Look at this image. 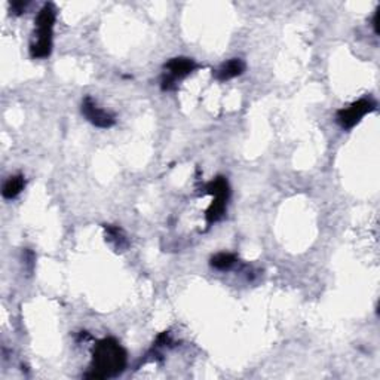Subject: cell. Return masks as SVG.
Returning a JSON list of instances; mask_svg holds the SVG:
<instances>
[{
	"label": "cell",
	"instance_id": "6da1fadb",
	"mask_svg": "<svg viewBox=\"0 0 380 380\" xmlns=\"http://www.w3.org/2000/svg\"><path fill=\"white\" fill-rule=\"evenodd\" d=\"M126 351L113 337L100 340L93 351V363L86 379H112L119 376L126 367Z\"/></svg>",
	"mask_w": 380,
	"mask_h": 380
},
{
	"label": "cell",
	"instance_id": "7a4b0ae2",
	"mask_svg": "<svg viewBox=\"0 0 380 380\" xmlns=\"http://www.w3.org/2000/svg\"><path fill=\"white\" fill-rule=\"evenodd\" d=\"M34 24L36 31L30 45V56L36 60L48 58L52 52V36L53 26H56V9H53L52 4L43 5L38 16H36Z\"/></svg>",
	"mask_w": 380,
	"mask_h": 380
},
{
	"label": "cell",
	"instance_id": "3957f363",
	"mask_svg": "<svg viewBox=\"0 0 380 380\" xmlns=\"http://www.w3.org/2000/svg\"><path fill=\"white\" fill-rule=\"evenodd\" d=\"M204 190L205 193L212 196V202L210 204L205 212V219L208 225H214L215 222H219L226 212L227 201L230 196V188H229L227 180L219 175V177H215L212 182H210Z\"/></svg>",
	"mask_w": 380,
	"mask_h": 380
},
{
	"label": "cell",
	"instance_id": "277c9868",
	"mask_svg": "<svg viewBox=\"0 0 380 380\" xmlns=\"http://www.w3.org/2000/svg\"><path fill=\"white\" fill-rule=\"evenodd\" d=\"M376 108V103L371 98H359L349 104L348 107H343L336 113V120L343 130H352L363 118L371 113Z\"/></svg>",
	"mask_w": 380,
	"mask_h": 380
},
{
	"label": "cell",
	"instance_id": "5b68a950",
	"mask_svg": "<svg viewBox=\"0 0 380 380\" xmlns=\"http://www.w3.org/2000/svg\"><path fill=\"white\" fill-rule=\"evenodd\" d=\"M196 68V63L188 57H177L170 60L164 67V76H162V89L164 91H171L175 88L178 81L185 79L190 73H193Z\"/></svg>",
	"mask_w": 380,
	"mask_h": 380
},
{
	"label": "cell",
	"instance_id": "8992f818",
	"mask_svg": "<svg viewBox=\"0 0 380 380\" xmlns=\"http://www.w3.org/2000/svg\"><path fill=\"white\" fill-rule=\"evenodd\" d=\"M82 115L91 122L93 125L98 126V128H112V126L116 123V119L112 113H108L103 111L101 107L91 98V97H85L82 101Z\"/></svg>",
	"mask_w": 380,
	"mask_h": 380
},
{
	"label": "cell",
	"instance_id": "52a82bcc",
	"mask_svg": "<svg viewBox=\"0 0 380 380\" xmlns=\"http://www.w3.org/2000/svg\"><path fill=\"white\" fill-rule=\"evenodd\" d=\"M245 70V63L241 58H232L215 71V79L225 82L237 76H241Z\"/></svg>",
	"mask_w": 380,
	"mask_h": 380
},
{
	"label": "cell",
	"instance_id": "ba28073f",
	"mask_svg": "<svg viewBox=\"0 0 380 380\" xmlns=\"http://www.w3.org/2000/svg\"><path fill=\"white\" fill-rule=\"evenodd\" d=\"M26 188V178L23 174H16V175H12L9 177L6 182L4 183V188H2V196L5 199H8V201H11V199H15L18 195H20Z\"/></svg>",
	"mask_w": 380,
	"mask_h": 380
},
{
	"label": "cell",
	"instance_id": "9c48e42d",
	"mask_svg": "<svg viewBox=\"0 0 380 380\" xmlns=\"http://www.w3.org/2000/svg\"><path fill=\"white\" fill-rule=\"evenodd\" d=\"M106 240L113 244V247L119 251L128 247V240H126L125 233L116 226H106Z\"/></svg>",
	"mask_w": 380,
	"mask_h": 380
},
{
	"label": "cell",
	"instance_id": "30bf717a",
	"mask_svg": "<svg viewBox=\"0 0 380 380\" xmlns=\"http://www.w3.org/2000/svg\"><path fill=\"white\" fill-rule=\"evenodd\" d=\"M237 256L230 255V252H219V255H215L211 257V267L217 269V270H229L230 267L235 266L237 263Z\"/></svg>",
	"mask_w": 380,
	"mask_h": 380
},
{
	"label": "cell",
	"instance_id": "8fae6325",
	"mask_svg": "<svg viewBox=\"0 0 380 380\" xmlns=\"http://www.w3.org/2000/svg\"><path fill=\"white\" fill-rule=\"evenodd\" d=\"M26 6H27V2H12L11 4V8H12V11L16 15H20L21 12H24L26 11Z\"/></svg>",
	"mask_w": 380,
	"mask_h": 380
}]
</instances>
